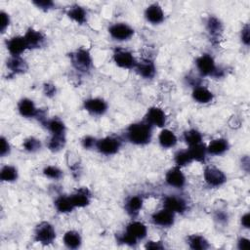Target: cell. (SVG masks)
<instances>
[{"label": "cell", "instance_id": "1", "mask_svg": "<svg viewBox=\"0 0 250 250\" xmlns=\"http://www.w3.org/2000/svg\"><path fill=\"white\" fill-rule=\"evenodd\" d=\"M126 139L138 146H144L151 142L153 137V126L146 120L131 124L126 130Z\"/></svg>", "mask_w": 250, "mask_h": 250}, {"label": "cell", "instance_id": "2", "mask_svg": "<svg viewBox=\"0 0 250 250\" xmlns=\"http://www.w3.org/2000/svg\"><path fill=\"white\" fill-rule=\"evenodd\" d=\"M195 66L198 73L202 77L212 76L215 77H221V75L219 74L220 71L216 68L215 61L209 54H203L199 56L195 61Z\"/></svg>", "mask_w": 250, "mask_h": 250}, {"label": "cell", "instance_id": "3", "mask_svg": "<svg viewBox=\"0 0 250 250\" xmlns=\"http://www.w3.org/2000/svg\"><path fill=\"white\" fill-rule=\"evenodd\" d=\"M56 238V231L52 224L49 222L39 223L35 231V239L36 241L48 245L51 244Z\"/></svg>", "mask_w": 250, "mask_h": 250}, {"label": "cell", "instance_id": "4", "mask_svg": "<svg viewBox=\"0 0 250 250\" xmlns=\"http://www.w3.org/2000/svg\"><path fill=\"white\" fill-rule=\"evenodd\" d=\"M73 66L81 73H86L92 68V57L86 49H78L71 55Z\"/></svg>", "mask_w": 250, "mask_h": 250}, {"label": "cell", "instance_id": "5", "mask_svg": "<svg viewBox=\"0 0 250 250\" xmlns=\"http://www.w3.org/2000/svg\"><path fill=\"white\" fill-rule=\"evenodd\" d=\"M122 145V141L120 138L115 136H108L101 140L97 141L96 149L105 155H113L115 154Z\"/></svg>", "mask_w": 250, "mask_h": 250}, {"label": "cell", "instance_id": "6", "mask_svg": "<svg viewBox=\"0 0 250 250\" xmlns=\"http://www.w3.org/2000/svg\"><path fill=\"white\" fill-rule=\"evenodd\" d=\"M114 61L116 66L126 70L135 69L137 65V61L133 54L122 48H117L115 50Z\"/></svg>", "mask_w": 250, "mask_h": 250}, {"label": "cell", "instance_id": "7", "mask_svg": "<svg viewBox=\"0 0 250 250\" xmlns=\"http://www.w3.org/2000/svg\"><path fill=\"white\" fill-rule=\"evenodd\" d=\"M203 177L205 182L210 187H215V188L222 186L227 181V177L225 173L219 168L214 166H207L204 170Z\"/></svg>", "mask_w": 250, "mask_h": 250}, {"label": "cell", "instance_id": "8", "mask_svg": "<svg viewBox=\"0 0 250 250\" xmlns=\"http://www.w3.org/2000/svg\"><path fill=\"white\" fill-rule=\"evenodd\" d=\"M109 33L111 37L118 41H125L134 36V30L124 23H116L110 27Z\"/></svg>", "mask_w": 250, "mask_h": 250}, {"label": "cell", "instance_id": "9", "mask_svg": "<svg viewBox=\"0 0 250 250\" xmlns=\"http://www.w3.org/2000/svg\"><path fill=\"white\" fill-rule=\"evenodd\" d=\"M145 120L152 126L161 128L166 124V115L161 109L157 107H152L148 110Z\"/></svg>", "mask_w": 250, "mask_h": 250}, {"label": "cell", "instance_id": "10", "mask_svg": "<svg viewBox=\"0 0 250 250\" xmlns=\"http://www.w3.org/2000/svg\"><path fill=\"white\" fill-rule=\"evenodd\" d=\"M152 221L154 225L161 228H169L174 224L175 213L166 208H163L153 214Z\"/></svg>", "mask_w": 250, "mask_h": 250}, {"label": "cell", "instance_id": "11", "mask_svg": "<svg viewBox=\"0 0 250 250\" xmlns=\"http://www.w3.org/2000/svg\"><path fill=\"white\" fill-rule=\"evenodd\" d=\"M166 183L173 188L182 189L186 184V177L181 170V167L175 166L169 169L165 175Z\"/></svg>", "mask_w": 250, "mask_h": 250}, {"label": "cell", "instance_id": "12", "mask_svg": "<svg viewBox=\"0 0 250 250\" xmlns=\"http://www.w3.org/2000/svg\"><path fill=\"white\" fill-rule=\"evenodd\" d=\"M84 109L93 115H103L108 110V104L101 98H90L84 101Z\"/></svg>", "mask_w": 250, "mask_h": 250}, {"label": "cell", "instance_id": "13", "mask_svg": "<svg viewBox=\"0 0 250 250\" xmlns=\"http://www.w3.org/2000/svg\"><path fill=\"white\" fill-rule=\"evenodd\" d=\"M6 46L13 57H21V55L29 49L25 37H14L10 38L6 43Z\"/></svg>", "mask_w": 250, "mask_h": 250}, {"label": "cell", "instance_id": "14", "mask_svg": "<svg viewBox=\"0 0 250 250\" xmlns=\"http://www.w3.org/2000/svg\"><path fill=\"white\" fill-rule=\"evenodd\" d=\"M164 208L174 213H184L187 210V202L184 198L176 195H168L163 200Z\"/></svg>", "mask_w": 250, "mask_h": 250}, {"label": "cell", "instance_id": "15", "mask_svg": "<svg viewBox=\"0 0 250 250\" xmlns=\"http://www.w3.org/2000/svg\"><path fill=\"white\" fill-rule=\"evenodd\" d=\"M136 72L139 74L140 77L146 79H152L154 77L156 73V68L154 63L150 59H143L140 62H137Z\"/></svg>", "mask_w": 250, "mask_h": 250}, {"label": "cell", "instance_id": "16", "mask_svg": "<svg viewBox=\"0 0 250 250\" xmlns=\"http://www.w3.org/2000/svg\"><path fill=\"white\" fill-rule=\"evenodd\" d=\"M75 207H85L90 204L91 192L87 188H80L70 195Z\"/></svg>", "mask_w": 250, "mask_h": 250}, {"label": "cell", "instance_id": "17", "mask_svg": "<svg viewBox=\"0 0 250 250\" xmlns=\"http://www.w3.org/2000/svg\"><path fill=\"white\" fill-rule=\"evenodd\" d=\"M125 232H127L138 241L140 239H144L147 236L148 229L144 223L140 221H132L127 225Z\"/></svg>", "mask_w": 250, "mask_h": 250}, {"label": "cell", "instance_id": "18", "mask_svg": "<svg viewBox=\"0 0 250 250\" xmlns=\"http://www.w3.org/2000/svg\"><path fill=\"white\" fill-rule=\"evenodd\" d=\"M145 17L151 24L158 25L164 21V12L157 3H154L146 9Z\"/></svg>", "mask_w": 250, "mask_h": 250}, {"label": "cell", "instance_id": "19", "mask_svg": "<svg viewBox=\"0 0 250 250\" xmlns=\"http://www.w3.org/2000/svg\"><path fill=\"white\" fill-rule=\"evenodd\" d=\"M25 39L28 43L29 49H32V48L35 49V48H39L42 46V44L44 43L45 38L39 31L30 28L25 35Z\"/></svg>", "mask_w": 250, "mask_h": 250}, {"label": "cell", "instance_id": "20", "mask_svg": "<svg viewBox=\"0 0 250 250\" xmlns=\"http://www.w3.org/2000/svg\"><path fill=\"white\" fill-rule=\"evenodd\" d=\"M18 111L22 116L27 117V118L36 117L38 113V109L36 107L34 101L31 99H28V98L22 99L19 102Z\"/></svg>", "mask_w": 250, "mask_h": 250}, {"label": "cell", "instance_id": "21", "mask_svg": "<svg viewBox=\"0 0 250 250\" xmlns=\"http://www.w3.org/2000/svg\"><path fill=\"white\" fill-rule=\"evenodd\" d=\"M6 66H7V69L10 71V73L13 75L24 74L29 69L27 62L24 59H22L21 57L11 56V58H9L7 60Z\"/></svg>", "mask_w": 250, "mask_h": 250}, {"label": "cell", "instance_id": "22", "mask_svg": "<svg viewBox=\"0 0 250 250\" xmlns=\"http://www.w3.org/2000/svg\"><path fill=\"white\" fill-rule=\"evenodd\" d=\"M192 98L199 104H208L214 99V95L205 86L196 85L192 90Z\"/></svg>", "mask_w": 250, "mask_h": 250}, {"label": "cell", "instance_id": "23", "mask_svg": "<svg viewBox=\"0 0 250 250\" xmlns=\"http://www.w3.org/2000/svg\"><path fill=\"white\" fill-rule=\"evenodd\" d=\"M207 148V153L212 154V155H221L225 154L229 148V142L228 140L224 138H218L209 143V145L206 147Z\"/></svg>", "mask_w": 250, "mask_h": 250}, {"label": "cell", "instance_id": "24", "mask_svg": "<svg viewBox=\"0 0 250 250\" xmlns=\"http://www.w3.org/2000/svg\"><path fill=\"white\" fill-rule=\"evenodd\" d=\"M67 15L70 19L79 25H83L87 22V12L82 6L78 4L71 6L67 12Z\"/></svg>", "mask_w": 250, "mask_h": 250}, {"label": "cell", "instance_id": "25", "mask_svg": "<svg viewBox=\"0 0 250 250\" xmlns=\"http://www.w3.org/2000/svg\"><path fill=\"white\" fill-rule=\"evenodd\" d=\"M144 200L140 195L129 197L125 202V210L131 217H136L143 207Z\"/></svg>", "mask_w": 250, "mask_h": 250}, {"label": "cell", "instance_id": "26", "mask_svg": "<svg viewBox=\"0 0 250 250\" xmlns=\"http://www.w3.org/2000/svg\"><path fill=\"white\" fill-rule=\"evenodd\" d=\"M158 142L163 149H171L176 146L178 139L173 131L169 129H163L159 133Z\"/></svg>", "mask_w": 250, "mask_h": 250}, {"label": "cell", "instance_id": "27", "mask_svg": "<svg viewBox=\"0 0 250 250\" xmlns=\"http://www.w3.org/2000/svg\"><path fill=\"white\" fill-rule=\"evenodd\" d=\"M64 244L70 249H77L82 243L81 235L77 231H68L64 234Z\"/></svg>", "mask_w": 250, "mask_h": 250}, {"label": "cell", "instance_id": "28", "mask_svg": "<svg viewBox=\"0 0 250 250\" xmlns=\"http://www.w3.org/2000/svg\"><path fill=\"white\" fill-rule=\"evenodd\" d=\"M206 29L213 38H218L223 33V25L216 17H209L206 23Z\"/></svg>", "mask_w": 250, "mask_h": 250}, {"label": "cell", "instance_id": "29", "mask_svg": "<svg viewBox=\"0 0 250 250\" xmlns=\"http://www.w3.org/2000/svg\"><path fill=\"white\" fill-rule=\"evenodd\" d=\"M45 126L51 132V135H66L65 123L58 117L48 119Z\"/></svg>", "mask_w": 250, "mask_h": 250}, {"label": "cell", "instance_id": "30", "mask_svg": "<svg viewBox=\"0 0 250 250\" xmlns=\"http://www.w3.org/2000/svg\"><path fill=\"white\" fill-rule=\"evenodd\" d=\"M189 152L193 160H195L197 162H202V163L205 161L206 154H208L207 148L203 143H199L197 145L190 147Z\"/></svg>", "mask_w": 250, "mask_h": 250}, {"label": "cell", "instance_id": "31", "mask_svg": "<svg viewBox=\"0 0 250 250\" xmlns=\"http://www.w3.org/2000/svg\"><path fill=\"white\" fill-rule=\"evenodd\" d=\"M56 209L60 213H70L72 212L76 207L72 202V199L70 196L66 195H60L57 197V199L54 202Z\"/></svg>", "mask_w": 250, "mask_h": 250}, {"label": "cell", "instance_id": "32", "mask_svg": "<svg viewBox=\"0 0 250 250\" xmlns=\"http://www.w3.org/2000/svg\"><path fill=\"white\" fill-rule=\"evenodd\" d=\"M188 243L193 250H205L209 247L207 239L200 234H192L188 237Z\"/></svg>", "mask_w": 250, "mask_h": 250}, {"label": "cell", "instance_id": "33", "mask_svg": "<svg viewBox=\"0 0 250 250\" xmlns=\"http://www.w3.org/2000/svg\"><path fill=\"white\" fill-rule=\"evenodd\" d=\"M66 145V135H51L47 143V147L51 152L57 153L61 151Z\"/></svg>", "mask_w": 250, "mask_h": 250}, {"label": "cell", "instance_id": "34", "mask_svg": "<svg viewBox=\"0 0 250 250\" xmlns=\"http://www.w3.org/2000/svg\"><path fill=\"white\" fill-rule=\"evenodd\" d=\"M0 179L3 182H14L18 179V170L15 166L5 165L0 172Z\"/></svg>", "mask_w": 250, "mask_h": 250}, {"label": "cell", "instance_id": "35", "mask_svg": "<svg viewBox=\"0 0 250 250\" xmlns=\"http://www.w3.org/2000/svg\"><path fill=\"white\" fill-rule=\"evenodd\" d=\"M183 138H184V141L186 142V144L189 145V147L202 143V135L199 131H197L195 129H190V130L186 131L184 133Z\"/></svg>", "mask_w": 250, "mask_h": 250}, {"label": "cell", "instance_id": "36", "mask_svg": "<svg viewBox=\"0 0 250 250\" xmlns=\"http://www.w3.org/2000/svg\"><path fill=\"white\" fill-rule=\"evenodd\" d=\"M174 161H175L177 166L184 167V166H187V165L191 164L193 161V159H192L189 150H187V151L183 150V151H178L175 154Z\"/></svg>", "mask_w": 250, "mask_h": 250}, {"label": "cell", "instance_id": "37", "mask_svg": "<svg viewBox=\"0 0 250 250\" xmlns=\"http://www.w3.org/2000/svg\"><path fill=\"white\" fill-rule=\"evenodd\" d=\"M23 147L27 152L30 153H36L38 150H40L41 148V142L35 138V137H30L28 139H26L23 143Z\"/></svg>", "mask_w": 250, "mask_h": 250}, {"label": "cell", "instance_id": "38", "mask_svg": "<svg viewBox=\"0 0 250 250\" xmlns=\"http://www.w3.org/2000/svg\"><path fill=\"white\" fill-rule=\"evenodd\" d=\"M43 174L52 180H60L63 177L62 170L54 165H48L43 169Z\"/></svg>", "mask_w": 250, "mask_h": 250}, {"label": "cell", "instance_id": "39", "mask_svg": "<svg viewBox=\"0 0 250 250\" xmlns=\"http://www.w3.org/2000/svg\"><path fill=\"white\" fill-rule=\"evenodd\" d=\"M116 239L119 243H122V244H126V245H129V246H134L137 244V240L135 238H133L131 235H129L127 232H123V233H119L117 236H116Z\"/></svg>", "mask_w": 250, "mask_h": 250}, {"label": "cell", "instance_id": "40", "mask_svg": "<svg viewBox=\"0 0 250 250\" xmlns=\"http://www.w3.org/2000/svg\"><path fill=\"white\" fill-rule=\"evenodd\" d=\"M34 4L37 5L38 8H40L44 11L53 9V7L55 6V3L51 1V0H38V1H34Z\"/></svg>", "mask_w": 250, "mask_h": 250}, {"label": "cell", "instance_id": "41", "mask_svg": "<svg viewBox=\"0 0 250 250\" xmlns=\"http://www.w3.org/2000/svg\"><path fill=\"white\" fill-rule=\"evenodd\" d=\"M97 141L94 137L92 136H85L82 141H81V144H82V147L84 149H87V150H90V149H93V148H96V145H97Z\"/></svg>", "mask_w": 250, "mask_h": 250}, {"label": "cell", "instance_id": "42", "mask_svg": "<svg viewBox=\"0 0 250 250\" xmlns=\"http://www.w3.org/2000/svg\"><path fill=\"white\" fill-rule=\"evenodd\" d=\"M249 31H250V29H249V25H248V24H246V25L242 28V30H241V41H242V43H243L244 45H246V46H248L249 43H250V35H249Z\"/></svg>", "mask_w": 250, "mask_h": 250}, {"label": "cell", "instance_id": "43", "mask_svg": "<svg viewBox=\"0 0 250 250\" xmlns=\"http://www.w3.org/2000/svg\"><path fill=\"white\" fill-rule=\"evenodd\" d=\"M1 24H0V26H1V28H0V30H1V33L3 34V33H5V31H6V29L9 27V25H10V17H9V15L6 13V12H4V11H2L1 12Z\"/></svg>", "mask_w": 250, "mask_h": 250}, {"label": "cell", "instance_id": "44", "mask_svg": "<svg viewBox=\"0 0 250 250\" xmlns=\"http://www.w3.org/2000/svg\"><path fill=\"white\" fill-rule=\"evenodd\" d=\"M10 153V144L5 137H1V149H0V154L5 156Z\"/></svg>", "mask_w": 250, "mask_h": 250}, {"label": "cell", "instance_id": "45", "mask_svg": "<svg viewBox=\"0 0 250 250\" xmlns=\"http://www.w3.org/2000/svg\"><path fill=\"white\" fill-rule=\"evenodd\" d=\"M44 94L47 96V97H53L55 94H56V86L54 84H51V83H46L44 84Z\"/></svg>", "mask_w": 250, "mask_h": 250}, {"label": "cell", "instance_id": "46", "mask_svg": "<svg viewBox=\"0 0 250 250\" xmlns=\"http://www.w3.org/2000/svg\"><path fill=\"white\" fill-rule=\"evenodd\" d=\"M145 248L147 249H163L164 245L161 241H148L145 245Z\"/></svg>", "mask_w": 250, "mask_h": 250}, {"label": "cell", "instance_id": "47", "mask_svg": "<svg viewBox=\"0 0 250 250\" xmlns=\"http://www.w3.org/2000/svg\"><path fill=\"white\" fill-rule=\"evenodd\" d=\"M237 247L240 250H244V249H248L250 247V240L246 237H240L237 241Z\"/></svg>", "mask_w": 250, "mask_h": 250}, {"label": "cell", "instance_id": "48", "mask_svg": "<svg viewBox=\"0 0 250 250\" xmlns=\"http://www.w3.org/2000/svg\"><path fill=\"white\" fill-rule=\"evenodd\" d=\"M241 225L245 228V229H249V226H250V215L249 213H246L244 214L242 217H241Z\"/></svg>", "mask_w": 250, "mask_h": 250}]
</instances>
